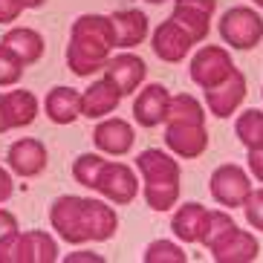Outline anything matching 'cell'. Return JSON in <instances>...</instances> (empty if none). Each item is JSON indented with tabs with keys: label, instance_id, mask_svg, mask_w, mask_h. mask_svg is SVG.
Instances as JSON below:
<instances>
[{
	"label": "cell",
	"instance_id": "obj_40",
	"mask_svg": "<svg viewBox=\"0 0 263 263\" xmlns=\"http://www.w3.org/2000/svg\"><path fill=\"white\" fill-rule=\"evenodd\" d=\"M21 3H24V9H41L47 0H21Z\"/></svg>",
	"mask_w": 263,
	"mask_h": 263
},
{
	"label": "cell",
	"instance_id": "obj_8",
	"mask_svg": "<svg viewBox=\"0 0 263 263\" xmlns=\"http://www.w3.org/2000/svg\"><path fill=\"white\" fill-rule=\"evenodd\" d=\"M96 191L101 197H107L110 202H116V205H130L136 200V194L142 191V182L136 177V171L130 165L124 162H107L104 171H101L99 177V185Z\"/></svg>",
	"mask_w": 263,
	"mask_h": 263
},
{
	"label": "cell",
	"instance_id": "obj_1",
	"mask_svg": "<svg viewBox=\"0 0 263 263\" xmlns=\"http://www.w3.org/2000/svg\"><path fill=\"white\" fill-rule=\"evenodd\" d=\"M110 49H116V32L110 15H81L70 26V44L64 52L67 70L78 78H90L104 70Z\"/></svg>",
	"mask_w": 263,
	"mask_h": 263
},
{
	"label": "cell",
	"instance_id": "obj_41",
	"mask_svg": "<svg viewBox=\"0 0 263 263\" xmlns=\"http://www.w3.org/2000/svg\"><path fill=\"white\" fill-rule=\"evenodd\" d=\"M145 3H154V6H159V3H165V0H145Z\"/></svg>",
	"mask_w": 263,
	"mask_h": 263
},
{
	"label": "cell",
	"instance_id": "obj_10",
	"mask_svg": "<svg viewBox=\"0 0 263 263\" xmlns=\"http://www.w3.org/2000/svg\"><path fill=\"white\" fill-rule=\"evenodd\" d=\"M246 90H249L246 76H243V70L234 67V72L226 78L223 84L205 90V107H209L211 116L229 119L240 110V104H243V99H246Z\"/></svg>",
	"mask_w": 263,
	"mask_h": 263
},
{
	"label": "cell",
	"instance_id": "obj_12",
	"mask_svg": "<svg viewBox=\"0 0 263 263\" xmlns=\"http://www.w3.org/2000/svg\"><path fill=\"white\" fill-rule=\"evenodd\" d=\"M191 47H194V41L179 29V24L174 17H165L162 24H156L154 35H151V49L165 64H179L182 58H188Z\"/></svg>",
	"mask_w": 263,
	"mask_h": 263
},
{
	"label": "cell",
	"instance_id": "obj_33",
	"mask_svg": "<svg viewBox=\"0 0 263 263\" xmlns=\"http://www.w3.org/2000/svg\"><path fill=\"white\" fill-rule=\"evenodd\" d=\"M24 12L21 0H0V24H15Z\"/></svg>",
	"mask_w": 263,
	"mask_h": 263
},
{
	"label": "cell",
	"instance_id": "obj_15",
	"mask_svg": "<svg viewBox=\"0 0 263 263\" xmlns=\"http://www.w3.org/2000/svg\"><path fill=\"white\" fill-rule=\"evenodd\" d=\"M209 252L217 263H252L260 255V240L252 232H243V229L234 226L232 232L217 240Z\"/></svg>",
	"mask_w": 263,
	"mask_h": 263
},
{
	"label": "cell",
	"instance_id": "obj_31",
	"mask_svg": "<svg viewBox=\"0 0 263 263\" xmlns=\"http://www.w3.org/2000/svg\"><path fill=\"white\" fill-rule=\"evenodd\" d=\"M26 72V64L9 47L0 44V87H15Z\"/></svg>",
	"mask_w": 263,
	"mask_h": 263
},
{
	"label": "cell",
	"instance_id": "obj_18",
	"mask_svg": "<svg viewBox=\"0 0 263 263\" xmlns=\"http://www.w3.org/2000/svg\"><path fill=\"white\" fill-rule=\"evenodd\" d=\"M122 93L110 84L107 78H99L81 93V116L87 119H107L119 107Z\"/></svg>",
	"mask_w": 263,
	"mask_h": 263
},
{
	"label": "cell",
	"instance_id": "obj_11",
	"mask_svg": "<svg viewBox=\"0 0 263 263\" xmlns=\"http://www.w3.org/2000/svg\"><path fill=\"white\" fill-rule=\"evenodd\" d=\"M133 142H136V130L127 119H119V116H107L96 124L93 130V145L99 154H107V156H124L130 154Z\"/></svg>",
	"mask_w": 263,
	"mask_h": 263
},
{
	"label": "cell",
	"instance_id": "obj_34",
	"mask_svg": "<svg viewBox=\"0 0 263 263\" xmlns=\"http://www.w3.org/2000/svg\"><path fill=\"white\" fill-rule=\"evenodd\" d=\"M15 232H21V229H17V217L12 214V211L0 209V240H6L9 234H15Z\"/></svg>",
	"mask_w": 263,
	"mask_h": 263
},
{
	"label": "cell",
	"instance_id": "obj_20",
	"mask_svg": "<svg viewBox=\"0 0 263 263\" xmlns=\"http://www.w3.org/2000/svg\"><path fill=\"white\" fill-rule=\"evenodd\" d=\"M44 113L55 124H72L81 116V93L72 87H52L44 99Z\"/></svg>",
	"mask_w": 263,
	"mask_h": 263
},
{
	"label": "cell",
	"instance_id": "obj_14",
	"mask_svg": "<svg viewBox=\"0 0 263 263\" xmlns=\"http://www.w3.org/2000/svg\"><path fill=\"white\" fill-rule=\"evenodd\" d=\"M168 104H171V93L165 84H145L133 99V122L139 127H156L165 124L168 116Z\"/></svg>",
	"mask_w": 263,
	"mask_h": 263
},
{
	"label": "cell",
	"instance_id": "obj_17",
	"mask_svg": "<svg viewBox=\"0 0 263 263\" xmlns=\"http://www.w3.org/2000/svg\"><path fill=\"white\" fill-rule=\"evenodd\" d=\"M0 44L12 49L26 67H29V64H38L41 58H44V52H47L44 35H41L38 29H32V26H12V29H6L3 38H0Z\"/></svg>",
	"mask_w": 263,
	"mask_h": 263
},
{
	"label": "cell",
	"instance_id": "obj_23",
	"mask_svg": "<svg viewBox=\"0 0 263 263\" xmlns=\"http://www.w3.org/2000/svg\"><path fill=\"white\" fill-rule=\"evenodd\" d=\"M171 17L177 21L179 29L185 32L194 44H200V41L209 38V32H211V15H209V12L194 9V6H182V3H174Z\"/></svg>",
	"mask_w": 263,
	"mask_h": 263
},
{
	"label": "cell",
	"instance_id": "obj_32",
	"mask_svg": "<svg viewBox=\"0 0 263 263\" xmlns=\"http://www.w3.org/2000/svg\"><path fill=\"white\" fill-rule=\"evenodd\" d=\"M243 214L255 232H263V188H252L249 200L243 202Z\"/></svg>",
	"mask_w": 263,
	"mask_h": 263
},
{
	"label": "cell",
	"instance_id": "obj_21",
	"mask_svg": "<svg viewBox=\"0 0 263 263\" xmlns=\"http://www.w3.org/2000/svg\"><path fill=\"white\" fill-rule=\"evenodd\" d=\"M84 223H87V234H90V240L104 243V240L116 237L119 214H116V209H110L107 202L84 197Z\"/></svg>",
	"mask_w": 263,
	"mask_h": 263
},
{
	"label": "cell",
	"instance_id": "obj_28",
	"mask_svg": "<svg viewBox=\"0 0 263 263\" xmlns=\"http://www.w3.org/2000/svg\"><path fill=\"white\" fill-rule=\"evenodd\" d=\"M142 260L145 263H185L188 255H185V249L179 243H174V240H154L145 249Z\"/></svg>",
	"mask_w": 263,
	"mask_h": 263
},
{
	"label": "cell",
	"instance_id": "obj_7",
	"mask_svg": "<svg viewBox=\"0 0 263 263\" xmlns=\"http://www.w3.org/2000/svg\"><path fill=\"white\" fill-rule=\"evenodd\" d=\"M101 72H104V78L116 87L119 93H122V99H124V96H133L142 84H145L147 64H145L142 55L130 52V49H122V52L110 55Z\"/></svg>",
	"mask_w": 263,
	"mask_h": 263
},
{
	"label": "cell",
	"instance_id": "obj_37",
	"mask_svg": "<svg viewBox=\"0 0 263 263\" xmlns=\"http://www.w3.org/2000/svg\"><path fill=\"white\" fill-rule=\"evenodd\" d=\"M174 3H182V6L202 9V12H209V15H214V9H217V0H174Z\"/></svg>",
	"mask_w": 263,
	"mask_h": 263
},
{
	"label": "cell",
	"instance_id": "obj_35",
	"mask_svg": "<svg viewBox=\"0 0 263 263\" xmlns=\"http://www.w3.org/2000/svg\"><path fill=\"white\" fill-rule=\"evenodd\" d=\"M249 174L257 179V182H263V147H255V151H249Z\"/></svg>",
	"mask_w": 263,
	"mask_h": 263
},
{
	"label": "cell",
	"instance_id": "obj_43",
	"mask_svg": "<svg viewBox=\"0 0 263 263\" xmlns=\"http://www.w3.org/2000/svg\"><path fill=\"white\" fill-rule=\"evenodd\" d=\"M260 96H263V93H260Z\"/></svg>",
	"mask_w": 263,
	"mask_h": 263
},
{
	"label": "cell",
	"instance_id": "obj_13",
	"mask_svg": "<svg viewBox=\"0 0 263 263\" xmlns=\"http://www.w3.org/2000/svg\"><path fill=\"white\" fill-rule=\"evenodd\" d=\"M165 147L179 159H197L209 147V127L205 124H165Z\"/></svg>",
	"mask_w": 263,
	"mask_h": 263
},
{
	"label": "cell",
	"instance_id": "obj_9",
	"mask_svg": "<svg viewBox=\"0 0 263 263\" xmlns=\"http://www.w3.org/2000/svg\"><path fill=\"white\" fill-rule=\"evenodd\" d=\"M6 162L9 171L17 174L21 179H32L47 171L49 162V154H47V145L35 136H26V139H15L6 151Z\"/></svg>",
	"mask_w": 263,
	"mask_h": 263
},
{
	"label": "cell",
	"instance_id": "obj_29",
	"mask_svg": "<svg viewBox=\"0 0 263 263\" xmlns=\"http://www.w3.org/2000/svg\"><path fill=\"white\" fill-rule=\"evenodd\" d=\"M26 237H29V255H32V263H55L58 260V243H55L52 234L47 232H26Z\"/></svg>",
	"mask_w": 263,
	"mask_h": 263
},
{
	"label": "cell",
	"instance_id": "obj_26",
	"mask_svg": "<svg viewBox=\"0 0 263 263\" xmlns=\"http://www.w3.org/2000/svg\"><path fill=\"white\" fill-rule=\"evenodd\" d=\"M104 165H107V159H104L101 154H81L76 162H72V179H76L78 185H84V188H90V191H96Z\"/></svg>",
	"mask_w": 263,
	"mask_h": 263
},
{
	"label": "cell",
	"instance_id": "obj_5",
	"mask_svg": "<svg viewBox=\"0 0 263 263\" xmlns=\"http://www.w3.org/2000/svg\"><path fill=\"white\" fill-rule=\"evenodd\" d=\"M49 226L70 246L87 243L90 234H87V223H84V197L64 194V197L52 200V205H49Z\"/></svg>",
	"mask_w": 263,
	"mask_h": 263
},
{
	"label": "cell",
	"instance_id": "obj_3",
	"mask_svg": "<svg viewBox=\"0 0 263 263\" xmlns=\"http://www.w3.org/2000/svg\"><path fill=\"white\" fill-rule=\"evenodd\" d=\"M217 29H220V38L226 41V47L249 52L263 41V17L249 6H232L220 17Z\"/></svg>",
	"mask_w": 263,
	"mask_h": 263
},
{
	"label": "cell",
	"instance_id": "obj_27",
	"mask_svg": "<svg viewBox=\"0 0 263 263\" xmlns=\"http://www.w3.org/2000/svg\"><path fill=\"white\" fill-rule=\"evenodd\" d=\"M234 226H237V223H234V217L229 214V211H220V209L211 211V209H209V217H205V229H202V234H200V243H202L205 249H211L220 237H226V234L232 232Z\"/></svg>",
	"mask_w": 263,
	"mask_h": 263
},
{
	"label": "cell",
	"instance_id": "obj_39",
	"mask_svg": "<svg viewBox=\"0 0 263 263\" xmlns=\"http://www.w3.org/2000/svg\"><path fill=\"white\" fill-rule=\"evenodd\" d=\"M6 130H12V127H9L6 110H3V93H0V133H6Z\"/></svg>",
	"mask_w": 263,
	"mask_h": 263
},
{
	"label": "cell",
	"instance_id": "obj_25",
	"mask_svg": "<svg viewBox=\"0 0 263 263\" xmlns=\"http://www.w3.org/2000/svg\"><path fill=\"white\" fill-rule=\"evenodd\" d=\"M234 133L237 139L243 142L246 151H255V147H263V110L249 107L243 110L234 122Z\"/></svg>",
	"mask_w": 263,
	"mask_h": 263
},
{
	"label": "cell",
	"instance_id": "obj_30",
	"mask_svg": "<svg viewBox=\"0 0 263 263\" xmlns=\"http://www.w3.org/2000/svg\"><path fill=\"white\" fill-rule=\"evenodd\" d=\"M0 263H32L26 232H15L6 240H0Z\"/></svg>",
	"mask_w": 263,
	"mask_h": 263
},
{
	"label": "cell",
	"instance_id": "obj_16",
	"mask_svg": "<svg viewBox=\"0 0 263 263\" xmlns=\"http://www.w3.org/2000/svg\"><path fill=\"white\" fill-rule=\"evenodd\" d=\"M110 21H113V32H116V49L139 47L151 32V21L142 9H119L110 15Z\"/></svg>",
	"mask_w": 263,
	"mask_h": 263
},
{
	"label": "cell",
	"instance_id": "obj_6",
	"mask_svg": "<svg viewBox=\"0 0 263 263\" xmlns=\"http://www.w3.org/2000/svg\"><path fill=\"white\" fill-rule=\"evenodd\" d=\"M232 72H234V61L226 47H202L191 58V81L200 87L202 93L217 84H223Z\"/></svg>",
	"mask_w": 263,
	"mask_h": 263
},
{
	"label": "cell",
	"instance_id": "obj_42",
	"mask_svg": "<svg viewBox=\"0 0 263 263\" xmlns=\"http://www.w3.org/2000/svg\"><path fill=\"white\" fill-rule=\"evenodd\" d=\"M252 3H255V6H260V9H263V0H252Z\"/></svg>",
	"mask_w": 263,
	"mask_h": 263
},
{
	"label": "cell",
	"instance_id": "obj_19",
	"mask_svg": "<svg viewBox=\"0 0 263 263\" xmlns=\"http://www.w3.org/2000/svg\"><path fill=\"white\" fill-rule=\"evenodd\" d=\"M205 217H209V209L202 202H179V209L174 205L171 232L182 243H200V234L205 229Z\"/></svg>",
	"mask_w": 263,
	"mask_h": 263
},
{
	"label": "cell",
	"instance_id": "obj_24",
	"mask_svg": "<svg viewBox=\"0 0 263 263\" xmlns=\"http://www.w3.org/2000/svg\"><path fill=\"white\" fill-rule=\"evenodd\" d=\"M205 124V110H202V101L191 93H174L168 104V116L165 124Z\"/></svg>",
	"mask_w": 263,
	"mask_h": 263
},
{
	"label": "cell",
	"instance_id": "obj_36",
	"mask_svg": "<svg viewBox=\"0 0 263 263\" xmlns=\"http://www.w3.org/2000/svg\"><path fill=\"white\" fill-rule=\"evenodd\" d=\"M12 194H15V182H12V174H9L3 165H0V205L6 200H12Z\"/></svg>",
	"mask_w": 263,
	"mask_h": 263
},
{
	"label": "cell",
	"instance_id": "obj_2",
	"mask_svg": "<svg viewBox=\"0 0 263 263\" xmlns=\"http://www.w3.org/2000/svg\"><path fill=\"white\" fill-rule=\"evenodd\" d=\"M136 171L142 174V194L147 209L171 211L179 202L182 191V168L171 154L147 147L136 156Z\"/></svg>",
	"mask_w": 263,
	"mask_h": 263
},
{
	"label": "cell",
	"instance_id": "obj_22",
	"mask_svg": "<svg viewBox=\"0 0 263 263\" xmlns=\"http://www.w3.org/2000/svg\"><path fill=\"white\" fill-rule=\"evenodd\" d=\"M3 110H6L9 127H29L35 122L41 110V101L32 90H12V93H3Z\"/></svg>",
	"mask_w": 263,
	"mask_h": 263
},
{
	"label": "cell",
	"instance_id": "obj_4",
	"mask_svg": "<svg viewBox=\"0 0 263 263\" xmlns=\"http://www.w3.org/2000/svg\"><path fill=\"white\" fill-rule=\"evenodd\" d=\"M209 191H211L217 205H223V209H243V202H246L249 194H252L249 171L237 162L217 165V168L211 171Z\"/></svg>",
	"mask_w": 263,
	"mask_h": 263
},
{
	"label": "cell",
	"instance_id": "obj_38",
	"mask_svg": "<svg viewBox=\"0 0 263 263\" xmlns=\"http://www.w3.org/2000/svg\"><path fill=\"white\" fill-rule=\"evenodd\" d=\"M67 260H101V257L99 255H93V252H76V255H70V257H67Z\"/></svg>",
	"mask_w": 263,
	"mask_h": 263
}]
</instances>
